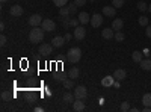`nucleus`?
I'll return each instance as SVG.
<instances>
[{
  "label": "nucleus",
  "instance_id": "obj_12",
  "mask_svg": "<svg viewBox=\"0 0 151 112\" xmlns=\"http://www.w3.org/2000/svg\"><path fill=\"white\" fill-rule=\"evenodd\" d=\"M67 41H65V38L64 36H55V38L52 40V44H53V47H56V48H59V47H62Z\"/></svg>",
  "mask_w": 151,
  "mask_h": 112
},
{
  "label": "nucleus",
  "instance_id": "obj_5",
  "mask_svg": "<svg viewBox=\"0 0 151 112\" xmlns=\"http://www.w3.org/2000/svg\"><path fill=\"white\" fill-rule=\"evenodd\" d=\"M74 38L77 40V41H82L85 40V36H86V29L83 27V24L82 26H77V27H74Z\"/></svg>",
  "mask_w": 151,
  "mask_h": 112
},
{
  "label": "nucleus",
  "instance_id": "obj_4",
  "mask_svg": "<svg viewBox=\"0 0 151 112\" xmlns=\"http://www.w3.org/2000/svg\"><path fill=\"white\" fill-rule=\"evenodd\" d=\"M103 21H104V15L103 14H94L92 17H91V26L92 27H100L103 24Z\"/></svg>",
  "mask_w": 151,
  "mask_h": 112
},
{
  "label": "nucleus",
  "instance_id": "obj_37",
  "mask_svg": "<svg viewBox=\"0 0 151 112\" xmlns=\"http://www.w3.org/2000/svg\"><path fill=\"white\" fill-rule=\"evenodd\" d=\"M145 35H147L148 38L151 40V26H150V24H148V26H147V29H145Z\"/></svg>",
  "mask_w": 151,
  "mask_h": 112
},
{
  "label": "nucleus",
  "instance_id": "obj_23",
  "mask_svg": "<svg viewBox=\"0 0 151 112\" xmlns=\"http://www.w3.org/2000/svg\"><path fill=\"white\" fill-rule=\"evenodd\" d=\"M113 40L118 41V43H122V41L125 40V35H124L121 30H118V32H115V36H113Z\"/></svg>",
  "mask_w": 151,
  "mask_h": 112
},
{
  "label": "nucleus",
  "instance_id": "obj_16",
  "mask_svg": "<svg viewBox=\"0 0 151 112\" xmlns=\"http://www.w3.org/2000/svg\"><path fill=\"white\" fill-rule=\"evenodd\" d=\"M101 36L104 40H112L113 36H115V32H113V29L110 27V29H103L101 30Z\"/></svg>",
  "mask_w": 151,
  "mask_h": 112
},
{
  "label": "nucleus",
  "instance_id": "obj_8",
  "mask_svg": "<svg viewBox=\"0 0 151 112\" xmlns=\"http://www.w3.org/2000/svg\"><path fill=\"white\" fill-rule=\"evenodd\" d=\"M41 23H42V17L40 14H32L29 17V24L32 27H36V26H41Z\"/></svg>",
  "mask_w": 151,
  "mask_h": 112
},
{
  "label": "nucleus",
  "instance_id": "obj_3",
  "mask_svg": "<svg viewBox=\"0 0 151 112\" xmlns=\"http://www.w3.org/2000/svg\"><path fill=\"white\" fill-rule=\"evenodd\" d=\"M74 95H76V98H82V100H85V98L88 97V90H86V86H83V85L76 86Z\"/></svg>",
  "mask_w": 151,
  "mask_h": 112
},
{
  "label": "nucleus",
  "instance_id": "obj_1",
  "mask_svg": "<svg viewBox=\"0 0 151 112\" xmlns=\"http://www.w3.org/2000/svg\"><path fill=\"white\" fill-rule=\"evenodd\" d=\"M44 29L42 27H40V26H36V27H33L32 30H30V33H29V41L32 43V44H40L42 40H44Z\"/></svg>",
  "mask_w": 151,
  "mask_h": 112
},
{
  "label": "nucleus",
  "instance_id": "obj_17",
  "mask_svg": "<svg viewBox=\"0 0 151 112\" xmlns=\"http://www.w3.org/2000/svg\"><path fill=\"white\" fill-rule=\"evenodd\" d=\"M62 100H64L65 103H73L76 100V95H74V92H65L64 95H62Z\"/></svg>",
  "mask_w": 151,
  "mask_h": 112
},
{
  "label": "nucleus",
  "instance_id": "obj_32",
  "mask_svg": "<svg viewBox=\"0 0 151 112\" xmlns=\"http://www.w3.org/2000/svg\"><path fill=\"white\" fill-rule=\"evenodd\" d=\"M132 108H130V105H129V102H122V105L119 106V111H122V112H127V111H130Z\"/></svg>",
  "mask_w": 151,
  "mask_h": 112
},
{
  "label": "nucleus",
  "instance_id": "obj_38",
  "mask_svg": "<svg viewBox=\"0 0 151 112\" xmlns=\"http://www.w3.org/2000/svg\"><path fill=\"white\" fill-rule=\"evenodd\" d=\"M6 41H8V38H6L5 35L0 36V44H2V46H5V44H6Z\"/></svg>",
  "mask_w": 151,
  "mask_h": 112
},
{
  "label": "nucleus",
  "instance_id": "obj_30",
  "mask_svg": "<svg viewBox=\"0 0 151 112\" xmlns=\"http://www.w3.org/2000/svg\"><path fill=\"white\" fill-rule=\"evenodd\" d=\"M77 8H79V6H77V5H76L74 2L68 5V9H70V12H71V15H74V14H76V12H77Z\"/></svg>",
  "mask_w": 151,
  "mask_h": 112
},
{
  "label": "nucleus",
  "instance_id": "obj_29",
  "mask_svg": "<svg viewBox=\"0 0 151 112\" xmlns=\"http://www.w3.org/2000/svg\"><path fill=\"white\" fill-rule=\"evenodd\" d=\"M137 9H139L141 12H145V11H148V5L145 2H139L137 3Z\"/></svg>",
  "mask_w": 151,
  "mask_h": 112
},
{
  "label": "nucleus",
  "instance_id": "obj_28",
  "mask_svg": "<svg viewBox=\"0 0 151 112\" xmlns=\"http://www.w3.org/2000/svg\"><path fill=\"white\" fill-rule=\"evenodd\" d=\"M53 3L58 8H62V6H67L68 5V0H53Z\"/></svg>",
  "mask_w": 151,
  "mask_h": 112
},
{
  "label": "nucleus",
  "instance_id": "obj_39",
  "mask_svg": "<svg viewBox=\"0 0 151 112\" xmlns=\"http://www.w3.org/2000/svg\"><path fill=\"white\" fill-rule=\"evenodd\" d=\"M148 12H150V14H151V3L148 5Z\"/></svg>",
  "mask_w": 151,
  "mask_h": 112
},
{
  "label": "nucleus",
  "instance_id": "obj_19",
  "mask_svg": "<svg viewBox=\"0 0 151 112\" xmlns=\"http://www.w3.org/2000/svg\"><path fill=\"white\" fill-rule=\"evenodd\" d=\"M59 15H60V17H64V18H68V17L71 15V12H70V9H68V5L59 8Z\"/></svg>",
  "mask_w": 151,
  "mask_h": 112
},
{
  "label": "nucleus",
  "instance_id": "obj_27",
  "mask_svg": "<svg viewBox=\"0 0 151 112\" xmlns=\"http://www.w3.org/2000/svg\"><path fill=\"white\" fill-rule=\"evenodd\" d=\"M11 98H12V94H11L9 91H3V92H2V100H3V102H9Z\"/></svg>",
  "mask_w": 151,
  "mask_h": 112
},
{
  "label": "nucleus",
  "instance_id": "obj_35",
  "mask_svg": "<svg viewBox=\"0 0 151 112\" xmlns=\"http://www.w3.org/2000/svg\"><path fill=\"white\" fill-rule=\"evenodd\" d=\"M65 79H67V77L64 76V74H58V76H56V80H58V82H62V83L65 82Z\"/></svg>",
  "mask_w": 151,
  "mask_h": 112
},
{
  "label": "nucleus",
  "instance_id": "obj_10",
  "mask_svg": "<svg viewBox=\"0 0 151 112\" xmlns=\"http://www.w3.org/2000/svg\"><path fill=\"white\" fill-rule=\"evenodd\" d=\"M73 109H74L76 112L85 111V102L82 100V98H76V100L73 102Z\"/></svg>",
  "mask_w": 151,
  "mask_h": 112
},
{
  "label": "nucleus",
  "instance_id": "obj_20",
  "mask_svg": "<svg viewBox=\"0 0 151 112\" xmlns=\"http://www.w3.org/2000/svg\"><path fill=\"white\" fill-rule=\"evenodd\" d=\"M79 74H80L79 68H77V67H73V68L70 70V73H68V77H71V79H79Z\"/></svg>",
  "mask_w": 151,
  "mask_h": 112
},
{
  "label": "nucleus",
  "instance_id": "obj_41",
  "mask_svg": "<svg viewBox=\"0 0 151 112\" xmlns=\"http://www.w3.org/2000/svg\"><path fill=\"white\" fill-rule=\"evenodd\" d=\"M89 2H95V0H89Z\"/></svg>",
  "mask_w": 151,
  "mask_h": 112
},
{
  "label": "nucleus",
  "instance_id": "obj_40",
  "mask_svg": "<svg viewBox=\"0 0 151 112\" xmlns=\"http://www.w3.org/2000/svg\"><path fill=\"white\" fill-rule=\"evenodd\" d=\"M0 2H2V3H5V2H8V0H0Z\"/></svg>",
  "mask_w": 151,
  "mask_h": 112
},
{
  "label": "nucleus",
  "instance_id": "obj_31",
  "mask_svg": "<svg viewBox=\"0 0 151 112\" xmlns=\"http://www.w3.org/2000/svg\"><path fill=\"white\" fill-rule=\"evenodd\" d=\"M112 6H115V8H122L124 6V0H112Z\"/></svg>",
  "mask_w": 151,
  "mask_h": 112
},
{
  "label": "nucleus",
  "instance_id": "obj_18",
  "mask_svg": "<svg viewBox=\"0 0 151 112\" xmlns=\"http://www.w3.org/2000/svg\"><path fill=\"white\" fill-rule=\"evenodd\" d=\"M139 65L144 71H150L151 70V59H142Z\"/></svg>",
  "mask_w": 151,
  "mask_h": 112
},
{
  "label": "nucleus",
  "instance_id": "obj_6",
  "mask_svg": "<svg viewBox=\"0 0 151 112\" xmlns=\"http://www.w3.org/2000/svg\"><path fill=\"white\" fill-rule=\"evenodd\" d=\"M41 27H42L44 30H47V32H53V30L56 29V23H55L53 20H50V18H45V20H42V23H41Z\"/></svg>",
  "mask_w": 151,
  "mask_h": 112
},
{
  "label": "nucleus",
  "instance_id": "obj_13",
  "mask_svg": "<svg viewBox=\"0 0 151 112\" xmlns=\"http://www.w3.org/2000/svg\"><path fill=\"white\" fill-rule=\"evenodd\" d=\"M113 77H115V80H122V79L127 77V73H125V70H122V68H118V70H115V73H113Z\"/></svg>",
  "mask_w": 151,
  "mask_h": 112
},
{
  "label": "nucleus",
  "instance_id": "obj_15",
  "mask_svg": "<svg viewBox=\"0 0 151 112\" xmlns=\"http://www.w3.org/2000/svg\"><path fill=\"white\" fill-rule=\"evenodd\" d=\"M77 18H79L80 24H86V23L91 21V17H89V14H88V12H80V14L77 15Z\"/></svg>",
  "mask_w": 151,
  "mask_h": 112
},
{
  "label": "nucleus",
  "instance_id": "obj_9",
  "mask_svg": "<svg viewBox=\"0 0 151 112\" xmlns=\"http://www.w3.org/2000/svg\"><path fill=\"white\" fill-rule=\"evenodd\" d=\"M38 53H41V55L53 53V44H41L40 48H38Z\"/></svg>",
  "mask_w": 151,
  "mask_h": 112
},
{
  "label": "nucleus",
  "instance_id": "obj_14",
  "mask_svg": "<svg viewBox=\"0 0 151 112\" xmlns=\"http://www.w3.org/2000/svg\"><path fill=\"white\" fill-rule=\"evenodd\" d=\"M124 27V21L121 20V18H115L112 21V29L115 30V32H118V30H121Z\"/></svg>",
  "mask_w": 151,
  "mask_h": 112
},
{
  "label": "nucleus",
  "instance_id": "obj_33",
  "mask_svg": "<svg viewBox=\"0 0 151 112\" xmlns=\"http://www.w3.org/2000/svg\"><path fill=\"white\" fill-rule=\"evenodd\" d=\"M70 26H71V27H77V26H80L79 18H70Z\"/></svg>",
  "mask_w": 151,
  "mask_h": 112
},
{
  "label": "nucleus",
  "instance_id": "obj_7",
  "mask_svg": "<svg viewBox=\"0 0 151 112\" xmlns=\"http://www.w3.org/2000/svg\"><path fill=\"white\" fill-rule=\"evenodd\" d=\"M23 12H24V9L21 8V5H12V6L9 8V14H11V17H21V15H23Z\"/></svg>",
  "mask_w": 151,
  "mask_h": 112
},
{
  "label": "nucleus",
  "instance_id": "obj_2",
  "mask_svg": "<svg viewBox=\"0 0 151 112\" xmlns=\"http://www.w3.org/2000/svg\"><path fill=\"white\" fill-rule=\"evenodd\" d=\"M67 58H68L70 62H73V64H77V62L82 59V50H80L79 47H73V48H70V50H68Z\"/></svg>",
  "mask_w": 151,
  "mask_h": 112
},
{
  "label": "nucleus",
  "instance_id": "obj_22",
  "mask_svg": "<svg viewBox=\"0 0 151 112\" xmlns=\"http://www.w3.org/2000/svg\"><path fill=\"white\" fill-rule=\"evenodd\" d=\"M142 105H144V106H150V108H151V92L144 94V97H142Z\"/></svg>",
  "mask_w": 151,
  "mask_h": 112
},
{
  "label": "nucleus",
  "instance_id": "obj_24",
  "mask_svg": "<svg viewBox=\"0 0 151 112\" xmlns=\"http://www.w3.org/2000/svg\"><path fill=\"white\" fill-rule=\"evenodd\" d=\"M73 80H74V79H71V77H70V79H65V82H64V88H65V90H73V88H74V82H73Z\"/></svg>",
  "mask_w": 151,
  "mask_h": 112
},
{
  "label": "nucleus",
  "instance_id": "obj_36",
  "mask_svg": "<svg viewBox=\"0 0 151 112\" xmlns=\"http://www.w3.org/2000/svg\"><path fill=\"white\" fill-rule=\"evenodd\" d=\"M86 2H88V0H74V3L77 5L79 8H80V6H83V5H85Z\"/></svg>",
  "mask_w": 151,
  "mask_h": 112
},
{
  "label": "nucleus",
  "instance_id": "obj_21",
  "mask_svg": "<svg viewBox=\"0 0 151 112\" xmlns=\"http://www.w3.org/2000/svg\"><path fill=\"white\" fill-rule=\"evenodd\" d=\"M132 59H133L134 62H137V64H141V61H142V52H139V50L133 52V53H132Z\"/></svg>",
  "mask_w": 151,
  "mask_h": 112
},
{
  "label": "nucleus",
  "instance_id": "obj_11",
  "mask_svg": "<svg viewBox=\"0 0 151 112\" xmlns=\"http://www.w3.org/2000/svg\"><path fill=\"white\" fill-rule=\"evenodd\" d=\"M115 14H116L115 6H104L103 8V15L104 17H115Z\"/></svg>",
  "mask_w": 151,
  "mask_h": 112
},
{
  "label": "nucleus",
  "instance_id": "obj_25",
  "mask_svg": "<svg viewBox=\"0 0 151 112\" xmlns=\"http://www.w3.org/2000/svg\"><path fill=\"white\" fill-rule=\"evenodd\" d=\"M104 86H110V85H113L115 83V77L113 76H109V77H106V79H103V82H101Z\"/></svg>",
  "mask_w": 151,
  "mask_h": 112
},
{
  "label": "nucleus",
  "instance_id": "obj_34",
  "mask_svg": "<svg viewBox=\"0 0 151 112\" xmlns=\"http://www.w3.org/2000/svg\"><path fill=\"white\" fill-rule=\"evenodd\" d=\"M64 38H65V41H71V40L74 38V35H73V33H70V32H67V33L64 35Z\"/></svg>",
  "mask_w": 151,
  "mask_h": 112
},
{
  "label": "nucleus",
  "instance_id": "obj_26",
  "mask_svg": "<svg viewBox=\"0 0 151 112\" xmlns=\"http://www.w3.org/2000/svg\"><path fill=\"white\" fill-rule=\"evenodd\" d=\"M137 23H139L142 27H147V26H148V17H145V15H141L139 18H137Z\"/></svg>",
  "mask_w": 151,
  "mask_h": 112
}]
</instances>
